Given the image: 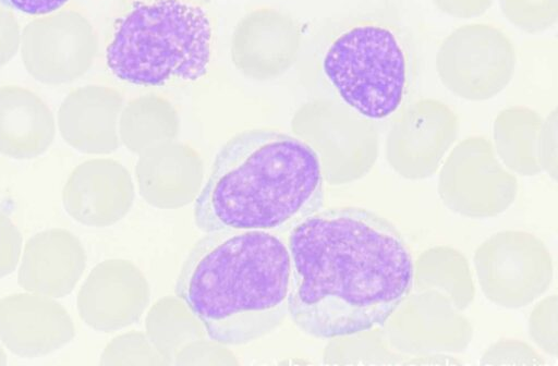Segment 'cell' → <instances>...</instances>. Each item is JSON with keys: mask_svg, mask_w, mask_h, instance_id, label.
Wrapping results in <instances>:
<instances>
[{"mask_svg": "<svg viewBox=\"0 0 558 366\" xmlns=\"http://www.w3.org/2000/svg\"><path fill=\"white\" fill-rule=\"evenodd\" d=\"M288 314L304 333L330 339L381 326L413 283L401 233L359 207L320 209L288 232Z\"/></svg>", "mask_w": 558, "mask_h": 366, "instance_id": "6da1fadb", "label": "cell"}, {"mask_svg": "<svg viewBox=\"0 0 558 366\" xmlns=\"http://www.w3.org/2000/svg\"><path fill=\"white\" fill-rule=\"evenodd\" d=\"M324 170L304 141L271 129L243 131L218 151L194 204L206 232H289L324 204Z\"/></svg>", "mask_w": 558, "mask_h": 366, "instance_id": "7a4b0ae2", "label": "cell"}, {"mask_svg": "<svg viewBox=\"0 0 558 366\" xmlns=\"http://www.w3.org/2000/svg\"><path fill=\"white\" fill-rule=\"evenodd\" d=\"M291 265L274 232H206L189 251L174 292L221 344L242 345L275 330L288 314Z\"/></svg>", "mask_w": 558, "mask_h": 366, "instance_id": "3957f363", "label": "cell"}, {"mask_svg": "<svg viewBox=\"0 0 558 366\" xmlns=\"http://www.w3.org/2000/svg\"><path fill=\"white\" fill-rule=\"evenodd\" d=\"M211 54V26L199 5L183 0L136 2L114 26L106 62L119 80L162 86L203 77Z\"/></svg>", "mask_w": 558, "mask_h": 366, "instance_id": "277c9868", "label": "cell"}, {"mask_svg": "<svg viewBox=\"0 0 558 366\" xmlns=\"http://www.w3.org/2000/svg\"><path fill=\"white\" fill-rule=\"evenodd\" d=\"M323 70L342 102L368 120L395 113L410 87L408 51L380 24H360L340 34L326 50Z\"/></svg>", "mask_w": 558, "mask_h": 366, "instance_id": "5b68a950", "label": "cell"}, {"mask_svg": "<svg viewBox=\"0 0 558 366\" xmlns=\"http://www.w3.org/2000/svg\"><path fill=\"white\" fill-rule=\"evenodd\" d=\"M515 50L499 28L472 23L454 29L441 42L436 69L441 83L468 100H485L499 94L511 81Z\"/></svg>", "mask_w": 558, "mask_h": 366, "instance_id": "8992f818", "label": "cell"}, {"mask_svg": "<svg viewBox=\"0 0 558 366\" xmlns=\"http://www.w3.org/2000/svg\"><path fill=\"white\" fill-rule=\"evenodd\" d=\"M74 334L71 316L53 297L26 291L0 300V343L15 355H47Z\"/></svg>", "mask_w": 558, "mask_h": 366, "instance_id": "52a82bcc", "label": "cell"}, {"mask_svg": "<svg viewBox=\"0 0 558 366\" xmlns=\"http://www.w3.org/2000/svg\"><path fill=\"white\" fill-rule=\"evenodd\" d=\"M457 132V119L444 102L425 98L413 102L391 130L388 157L402 174L430 173Z\"/></svg>", "mask_w": 558, "mask_h": 366, "instance_id": "ba28073f", "label": "cell"}, {"mask_svg": "<svg viewBox=\"0 0 558 366\" xmlns=\"http://www.w3.org/2000/svg\"><path fill=\"white\" fill-rule=\"evenodd\" d=\"M300 46V32L288 15L259 9L245 15L232 38V59L246 75L267 80L293 63Z\"/></svg>", "mask_w": 558, "mask_h": 366, "instance_id": "9c48e42d", "label": "cell"}, {"mask_svg": "<svg viewBox=\"0 0 558 366\" xmlns=\"http://www.w3.org/2000/svg\"><path fill=\"white\" fill-rule=\"evenodd\" d=\"M85 268V252L78 239L63 229L33 235L25 244L19 267V283L28 292L53 298L72 292Z\"/></svg>", "mask_w": 558, "mask_h": 366, "instance_id": "30bf717a", "label": "cell"}, {"mask_svg": "<svg viewBox=\"0 0 558 366\" xmlns=\"http://www.w3.org/2000/svg\"><path fill=\"white\" fill-rule=\"evenodd\" d=\"M54 119L35 94L17 86L0 88V152L16 159L43 154L54 137Z\"/></svg>", "mask_w": 558, "mask_h": 366, "instance_id": "8fae6325", "label": "cell"}, {"mask_svg": "<svg viewBox=\"0 0 558 366\" xmlns=\"http://www.w3.org/2000/svg\"><path fill=\"white\" fill-rule=\"evenodd\" d=\"M120 191L121 176L112 162L87 161L68 179L62 193L63 206L81 223L106 224L119 213Z\"/></svg>", "mask_w": 558, "mask_h": 366, "instance_id": "7c38bea8", "label": "cell"}, {"mask_svg": "<svg viewBox=\"0 0 558 366\" xmlns=\"http://www.w3.org/2000/svg\"><path fill=\"white\" fill-rule=\"evenodd\" d=\"M450 197H505L513 188L512 179L494 159L489 146L482 139L461 144L449 159L441 180Z\"/></svg>", "mask_w": 558, "mask_h": 366, "instance_id": "4fadbf2b", "label": "cell"}, {"mask_svg": "<svg viewBox=\"0 0 558 366\" xmlns=\"http://www.w3.org/2000/svg\"><path fill=\"white\" fill-rule=\"evenodd\" d=\"M94 93L95 88L74 91L58 113V125L64 141L83 152H101L112 146L111 121L117 103L112 95Z\"/></svg>", "mask_w": 558, "mask_h": 366, "instance_id": "5bb4252c", "label": "cell"}, {"mask_svg": "<svg viewBox=\"0 0 558 366\" xmlns=\"http://www.w3.org/2000/svg\"><path fill=\"white\" fill-rule=\"evenodd\" d=\"M538 124V115L523 107L506 109L496 121V136L500 154L510 166L519 171H536L533 139Z\"/></svg>", "mask_w": 558, "mask_h": 366, "instance_id": "9a60e30c", "label": "cell"}, {"mask_svg": "<svg viewBox=\"0 0 558 366\" xmlns=\"http://www.w3.org/2000/svg\"><path fill=\"white\" fill-rule=\"evenodd\" d=\"M506 19L526 33L544 32L557 22L558 0H499Z\"/></svg>", "mask_w": 558, "mask_h": 366, "instance_id": "2e32d148", "label": "cell"}, {"mask_svg": "<svg viewBox=\"0 0 558 366\" xmlns=\"http://www.w3.org/2000/svg\"><path fill=\"white\" fill-rule=\"evenodd\" d=\"M23 251V239L12 220L0 212V278L15 270Z\"/></svg>", "mask_w": 558, "mask_h": 366, "instance_id": "e0dca14e", "label": "cell"}, {"mask_svg": "<svg viewBox=\"0 0 558 366\" xmlns=\"http://www.w3.org/2000/svg\"><path fill=\"white\" fill-rule=\"evenodd\" d=\"M444 13L459 17L471 19L482 15L493 4L494 0H433Z\"/></svg>", "mask_w": 558, "mask_h": 366, "instance_id": "ac0fdd59", "label": "cell"}, {"mask_svg": "<svg viewBox=\"0 0 558 366\" xmlns=\"http://www.w3.org/2000/svg\"><path fill=\"white\" fill-rule=\"evenodd\" d=\"M70 0H0L8 9L22 14L40 16L58 11Z\"/></svg>", "mask_w": 558, "mask_h": 366, "instance_id": "d6986e66", "label": "cell"}, {"mask_svg": "<svg viewBox=\"0 0 558 366\" xmlns=\"http://www.w3.org/2000/svg\"><path fill=\"white\" fill-rule=\"evenodd\" d=\"M7 364V354L2 347V344L0 343V366Z\"/></svg>", "mask_w": 558, "mask_h": 366, "instance_id": "ffe728a7", "label": "cell"}]
</instances>
